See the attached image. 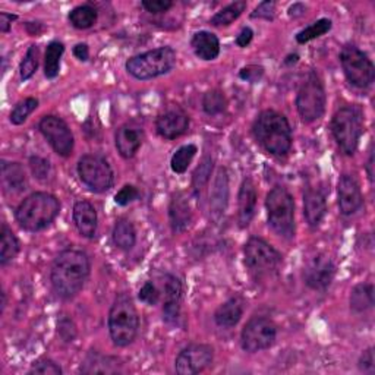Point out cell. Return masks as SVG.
Wrapping results in <instances>:
<instances>
[{
    "mask_svg": "<svg viewBox=\"0 0 375 375\" xmlns=\"http://www.w3.org/2000/svg\"><path fill=\"white\" fill-rule=\"evenodd\" d=\"M90 276V260L78 249H67L60 253L52 267V284L56 294L71 299L84 287Z\"/></svg>",
    "mask_w": 375,
    "mask_h": 375,
    "instance_id": "6da1fadb",
    "label": "cell"
},
{
    "mask_svg": "<svg viewBox=\"0 0 375 375\" xmlns=\"http://www.w3.org/2000/svg\"><path fill=\"white\" fill-rule=\"evenodd\" d=\"M254 135L262 147L275 156H284L292 147V128L287 119L275 112L260 113L254 123Z\"/></svg>",
    "mask_w": 375,
    "mask_h": 375,
    "instance_id": "7a4b0ae2",
    "label": "cell"
},
{
    "mask_svg": "<svg viewBox=\"0 0 375 375\" xmlns=\"http://www.w3.org/2000/svg\"><path fill=\"white\" fill-rule=\"evenodd\" d=\"M59 210L60 204L56 197L46 192H35L19 204L16 220L25 231L38 232L57 217Z\"/></svg>",
    "mask_w": 375,
    "mask_h": 375,
    "instance_id": "3957f363",
    "label": "cell"
},
{
    "mask_svg": "<svg viewBox=\"0 0 375 375\" xmlns=\"http://www.w3.org/2000/svg\"><path fill=\"white\" fill-rule=\"evenodd\" d=\"M138 327L139 318L131 296L117 295L109 314V331L113 343L120 347L131 345L137 338Z\"/></svg>",
    "mask_w": 375,
    "mask_h": 375,
    "instance_id": "277c9868",
    "label": "cell"
},
{
    "mask_svg": "<svg viewBox=\"0 0 375 375\" xmlns=\"http://www.w3.org/2000/svg\"><path fill=\"white\" fill-rule=\"evenodd\" d=\"M175 65L176 52L166 46L131 57L127 62V71L137 79L147 81L171 72Z\"/></svg>",
    "mask_w": 375,
    "mask_h": 375,
    "instance_id": "5b68a950",
    "label": "cell"
},
{
    "mask_svg": "<svg viewBox=\"0 0 375 375\" xmlns=\"http://www.w3.org/2000/svg\"><path fill=\"white\" fill-rule=\"evenodd\" d=\"M268 224L273 231L283 236L292 238L295 235V202L284 188H275L268 192L267 201Z\"/></svg>",
    "mask_w": 375,
    "mask_h": 375,
    "instance_id": "8992f818",
    "label": "cell"
},
{
    "mask_svg": "<svg viewBox=\"0 0 375 375\" xmlns=\"http://www.w3.org/2000/svg\"><path fill=\"white\" fill-rule=\"evenodd\" d=\"M331 131L342 151L352 156L357 151L359 139L362 137V115L353 108L340 109L331 120Z\"/></svg>",
    "mask_w": 375,
    "mask_h": 375,
    "instance_id": "52a82bcc",
    "label": "cell"
},
{
    "mask_svg": "<svg viewBox=\"0 0 375 375\" xmlns=\"http://www.w3.org/2000/svg\"><path fill=\"white\" fill-rule=\"evenodd\" d=\"M325 90L321 79L316 72H311L302 84L298 97L296 108L304 122L318 120L325 110Z\"/></svg>",
    "mask_w": 375,
    "mask_h": 375,
    "instance_id": "ba28073f",
    "label": "cell"
},
{
    "mask_svg": "<svg viewBox=\"0 0 375 375\" xmlns=\"http://www.w3.org/2000/svg\"><path fill=\"white\" fill-rule=\"evenodd\" d=\"M245 264L255 277H264L276 272L282 255L264 239L251 238L245 245Z\"/></svg>",
    "mask_w": 375,
    "mask_h": 375,
    "instance_id": "9c48e42d",
    "label": "cell"
},
{
    "mask_svg": "<svg viewBox=\"0 0 375 375\" xmlns=\"http://www.w3.org/2000/svg\"><path fill=\"white\" fill-rule=\"evenodd\" d=\"M340 64L352 86L367 88L374 82L375 69L372 62L358 47L345 46L340 53Z\"/></svg>",
    "mask_w": 375,
    "mask_h": 375,
    "instance_id": "30bf717a",
    "label": "cell"
},
{
    "mask_svg": "<svg viewBox=\"0 0 375 375\" xmlns=\"http://www.w3.org/2000/svg\"><path fill=\"white\" fill-rule=\"evenodd\" d=\"M78 175L90 191L106 192L109 191L115 176L110 164L98 156H84L78 163Z\"/></svg>",
    "mask_w": 375,
    "mask_h": 375,
    "instance_id": "8fae6325",
    "label": "cell"
},
{
    "mask_svg": "<svg viewBox=\"0 0 375 375\" xmlns=\"http://www.w3.org/2000/svg\"><path fill=\"white\" fill-rule=\"evenodd\" d=\"M277 327L276 324L265 317H255L249 320L242 330L241 343L246 352H260L272 347L276 342Z\"/></svg>",
    "mask_w": 375,
    "mask_h": 375,
    "instance_id": "7c38bea8",
    "label": "cell"
},
{
    "mask_svg": "<svg viewBox=\"0 0 375 375\" xmlns=\"http://www.w3.org/2000/svg\"><path fill=\"white\" fill-rule=\"evenodd\" d=\"M38 128L59 156L68 157L72 154L74 135L65 120L57 116H45L41 119Z\"/></svg>",
    "mask_w": 375,
    "mask_h": 375,
    "instance_id": "4fadbf2b",
    "label": "cell"
},
{
    "mask_svg": "<svg viewBox=\"0 0 375 375\" xmlns=\"http://www.w3.org/2000/svg\"><path fill=\"white\" fill-rule=\"evenodd\" d=\"M213 362V349L207 345H190L176 358L175 368L180 375L202 372Z\"/></svg>",
    "mask_w": 375,
    "mask_h": 375,
    "instance_id": "5bb4252c",
    "label": "cell"
},
{
    "mask_svg": "<svg viewBox=\"0 0 375 375\" xmlns=\"http://www.w3.org/2000/svg\"><path fill=\"white\" fill-rule=\"evenodd\" d=\"M335 273L336 267L333 260L325 254H318L305 268V283L314 290H325L331 284Z\"/></svg>",
    "mask_w": 375,
    "mask_h": 375,
    "instance_id": "9a60e30c",
    "label": "cell"
},
{
    "mask_svg": "<svg viewBox=\"0 0 375 375\" xmlns=\"http://www.w3.org/2000/svg\"><path fill=\"white\" fill-rule=\"evenodd\" d=\"M157 132L166 139H176L190 128V117L178 106L166 109L156 122Z\"/></svg>",
    "mask_w": 375,
    "mask_h": 375,
    "instance_id": "2e32d148",
    "label": "cell"
},
{
    "mask_svg": "<svg viewBox=\"0 0 375 375\" xmlns=\"http://www.w3.org/2000/svg\"><path fill=\"white\" fill-rule=\"evenodd\" d=\"M338 194H339V207L343 216L355 214L362 207L364 198L361 188L355 180V178H352L350 175H343L340 178Z\"/></svg>",
    "mask_w": 375,
    "mask_h": 375,
    "instance_id": "e0dca14e",
    "label": "cell"
},
{
    "mask_svg": "<svg viewBox=\"0 0 375 375\" xmlns=\"http://www.w3.org/2000/svg\"><path fill=\"white\" fill-rule=\"evenodd\" d=\"M164 289V306H163V318L166 323L175 324L180 316V302H182V283L178 277L172 275H166L163 280Z\"/></svg>",
    "mask_w": 375,
    "mask_h": 375,
    "instance_id": "ac0fdd59",
    "label": "cell"
},
{
    "mask_svg": "<svg viewBox=\"0 0 375 375\" xmlns=\"http://www.w3.org/2000/svg\"><path fill=\"white\" fill-rule=\"evenodd\" d=\"M144 141V129L135 122L122 125L116 132V149L123 158H132L141 149Z\"/></svg>",
    "mask_w": 375,
    "mask_h": 375,
    "instance_id": "d6986e66",
    "label": "cell"
},
{
    "mask_svg": "<svg viewBox=\"0 0 375 375\" xmlns=\"http://www.w3.org/2000/svg\"><path fill=\"white\" fill-rule=\"evenodd\" d=\"M169 217L173 233H182L192 224L191 205L183 192L173 195L169 207Z\"/></svg>",
    "mask_w": 375,
    "mask_h": 375,
    "instance_id": "ffe728a7",
    "label": "cell"
},
{
    "mask_svg": "<svg viewBox=\"0 0 375 375\" xmlns=\"http://www.w3.org/2000/svg\"><path fill=\"white\" fill-rule=\"evenodd\" d=\"M229 200V178L224 168L217 171L212 194H210V214L214 220H220L224 214Z\"/></svg>",
    "mask_w": 375,
    "mask_h": 375,
    "instance_id": "44dd1931",
    "label": "cell"
},
{
    "mask_svg": "<svg viewBox=\"0 0 375 375\" xmlns=\"http://www.w3.org/2000/svg\"><path fill=\"white\" fill-rule=\"evenodd\" d=\"M74 221L78 232L84 238H94L97 233V213L88 201H79L74 207Z\"/></svg>",
    "mask_w": 375,
    "mask_h": 375,
    "instance_id": "7402d4cb",
    "label": "cell"
},
{
    "mask_svg": "<svg viewBox=\"0 0 375 375\" xmlns=\"http://www.w3.org/2000/svg\"><path fill=\"white\" fill-rule=\"evenodd\" d=\"M327 213L325 195L320 190H308L304 195V214L309 226L317 227Z\"/></svg>",
    "mask_w": 375,
    "mask_h": 375,
    "instance_id": "603a6c76",
    "label": "cell"
},
{
    "mask_svg": "<svg viewBox=\"0 0 375 375\" xmlns=\"http://www.w3.org/2000/svg\"><path fill=\"white\" fill-rule=\"evenodd\" d=\"M257 190L251 179H245L239 191V223L246 227L255 216Z\"/></svg>",
    "mask_w": 375,
    "mask_h": 375,
    "instance_id": "cb8c5ba5",
    "label": "cell"
},
{
    "mask_svg": "<svg viewBox=\"0 0 375 375\" xmlns=\"http://www.w3.org/2000/svg\"><path fill=\"white\" fill-rule=\"evenodd\" d=\"M2 185L6 194H19L27 190V175L19 163H2Z\"/></svg>",
    "mask_w": 375,
    "mask_h": 375,
    "instance_id": "d4e9b609",
    "label": "cell"
},
{
    "mask_svg": "<svg viewBox=\"0 0 375 375\" xmlns=\"http://www.w3.org/2000/svg\"><path fill=\"white\" fill-rule=\"evenodd\" d=\"M242 316H243V301L235 296L219 306L214 314V321L219 327L232 328L239 323Z\"/></svg>",
    "mask_w": 375,
    "mask_h": 375,
    "instance_id": "484cf974",
    "label": "cell"
},
{
    "mask_svg": "<svg viewBox=\"0 0 375 375\" xmlns=\"http://www.w3.org/2000/svg\"><path fill=\"white\" fill-rule=\"evenodd\" d=\"M191 46L195 54L202 60H214L220 53L219 38L208 31H200L192 37Z\"/></svg>",
    "mask_w": 375,
    "mask_h": 375,
    "instance_id": "4316f807",
    "label": "cell"
},
{
    "mask_svg": "<svg viewBox=\"0 0 375 375\" xmlns=\"http://www.w3.org/2000/svg\"><path fill=\"white\" fill-rule=\"evenodd\" d=\"M113 242L116 243L117 248L125 249V251H129V249L134 248L137 242V232L134 224L127 220V219H120L113 229Z\"/></svg>",
    "mask_w": 375,
    "mask_h": 375,
    "instance_id": "83f0119b",
    "label": "cell"
},
{
    "mask_svg": "<svg viewBox=\"0 0 375 375\" xmlns=\"http://www.w3.org/2000/svg\"><path fill=\"white\" fill-rule=\"evenodd\" d=\"M374 305V286L369 283L358 284L350 294V308L355 312H365Z\"/></svg>",
    "mask_w": 375,
    "mask_h": 375,
    "instance_id": "f1b7e54d",
    "label": "cell"
},
{
    "mask_svg": "<svg viewBox=\"0 0 375 375\" xmlns=\"http://www.w3.org/2000/svg\"><path fill=\"white\" fill-rule=\"evenodd\" d=\"M19 253V242L8 224L2 226L0 232V264L6 265Z\"/></svg>",
    "mask_w": 375,
    "mask_h": 375,
    "instance_id": "f546056e",
    "label": "cell"
},
{
    "mask_svg": "<svg viewBox=\"0 0 375 375\" xmlns=\"http://www.w3.org/2000/svg\"><path fill=\"white\" fill-rule=\"evenodd\" d=\"M64 52H65V47L62 43H59V41H52V43L47 46L46 59H45V75L49 79H53L59 75L60 59Z\"/></svg>",
    "mask_w": 375,
    "mask_h": 375,
    "instance_id": "4dcf8cb0",
    "label": "cell"
},
{
    "mask_svg": "<svg viewBox=\"0 0 375 375\" xmlns=\"http://www.w3.org/2000/svg\"><path fill=\"white\" fill-rule=\"evenodd\" d=\"M71 24L78 30L91 28L97 21V11L91 5H81L76 6L69 13Z\"/></svg>",
    "mask_w": 375,
    "mask_h": 375,
    "instance_id": "1f68e13d",
    "label": "cell"
},
{
    "mask_svg": "<svg viewBox=\"0 0 375 375\" xmlns=\"http://www.w3.org/2000/svg\"><path fill=\"white\" fill-rule=\"evenodd\" d=\"M246 9V4L245 2H235L231 4L229 6L223 8L220 12H217L213 18H212V24L216 27H226V25H231L233 21H236L242 12Z\"/></svg>",
    "mask_w": 375,
    "mask_h": 375,
    "instance_id": "d6a6232c",
    "label": "cell"
},
{
    "mask_svg": "<svg viewBox=\"0 0 375 375\" xmlns=\"http://www.w3.org/2000/svg\"><path fill=\"white\" fill-rule=\"evenodd\" d=\"M197 154V147L192 144H188L180 147L172 157L171 166H172V171L175 173H185L190 168V164L192 161V158Z\"/></svg>",
    "mask_w": 375,
    "mask_h": 375,
    "instance_id": "836d02e7",
    "label": "cell"
},
{
    "mask_svg": "<svg viewBox=\"0 0 375 375\" xmlns=\"http://www.w3.org/2000/svg\"><path fill=\"white\" fill-rule=\"evenodd\" d=\"M212 172H213V160L210 157H205L192 176V188H194V192L197 197L202 194L207 183L210 182Z\"/></svg>",
    "mask_w": 375,
    "mask_h": 375,
    "instance_id": "e575fe53",
    "label": "cell"
},
{
    "mask_svg": "<svg viewBox=\"0 0 375 375\" xmlns=\"http://www.w3.org/2000/svg\"><path fill=\"white\" fill-rule=\"evenodd\" d=\"M226 108H227V100L221 91L212 90L204 94L202 109L207 115H210V116L220 115L226 110Z\"/></svg>",
    "mask_w": 375,
    "mask_h": 375,
    "instance_id": "d590c367",
    "label": "cell"
},
{
    "mask_svg": "<svg viewBox=\"0 0 375 375\" xmlns=\"http://www.w3.org/2000/svg\"><path fill=\"white\" fill-rule=\"evenodd\" d=\"M330 30H331V21L330 19H327V18L318 19V21H316L314 24H311L309 27H306L305 30H302L301 33H298L296 41H298V43H301V45L308 43V41H311V40H314V38H318V37L324 35Z\"/></svg>",
    "mask_w": 375,
    "mask_h": 375,
    "instance_id": "8d00e7d4",
    "label": "cell"
},
{
    "mask_svg": "<svg viewBox=\"0 0 375 375\" xmlns=\"http://www.w3.org/2000/svg\"><path fill=\"white\" fill-rule=\"evenodd\" d=\"M81 371L84 374H112L117 371V367L115 364H109V358L93 355L86 361Z\"/></svg>",
    "mask_w": 375,
    "mask_h": 375,
    "instance_id": "74e56055",
    "label": "cell"
},
{
    "mask_svg": "<svg viewBox=\"0 0 375 375\" xmlns=\"http://www.w3.org/2000/svg\"><path fill=\"white\" fill-rule=\"evenodd\" d=\"M37 106H38V100L33 97L21 101L19 104H16L15 109L11 113V122L13 125H23L27 120V117L37 109Z\"/></svg>",
    "mask_w": 375,
    "mask_h": 375,
    "instance_id": "f35d334b",
    "label": "cell"
},
{
    "mask_svg": "<svg viewBox=\"0 0 375 375\" xmlns=\"http://www.w3.org/2000/svg\"><path fill=\"white\" fill-rule=\"evenodd\" d=\"M38 68V49L37 46H31L23 60V64H21L19 72H21V78L23 81H28L37 71Z\"/></svg>",
    "mask_w": 375,
    "mask_h": 375,
    "instance_id": "ab89813d",
    "label": "cell"
},
{
    "mask_svg": "<svg viewBox=\"0 0 375 375\" xmlns=\"http://www.w3.org/2000/svg\"><path fill=\"white\" fill-rule=\"evenodd\" d=\"M28 374H40V375H60L62 368L53 362L52 359H38L33 364Z\"/></svg>",
    "mask_w": 375,
    "mask_h": 375,
    "instance_id": "60d3db41",
    "label": "cell"
},
{
    "mask_svg": "<svg viewBox=\"0 0 375 375\" xmlns=\"http://www.w3.org/2000/svg\"><path fill=\"white\" fill-rule=\"evenodd\" d=\"M30 168H31L34 178H37L38 180H45L50 175V163L46 158L31 157L30 158Z\"/></svg>",
    "mask_w": 375,
    "mask_h": 375,
    "instance_id": "b9f144b4",
    "label": "cell"
},
{
    "mask_svg": "<svg viewBox=\"0 0 375 375\" xmlns=\"http://www.w3.org/2000/svg\"><path fill=\"white\" fill-rule=\"evenodd\" d=\"M138 298L145 304L156 305L160 301V292L153 282H145L144 286L139 289Z\"/></svg>",
    "mask_w": 375,
    "mask_h": 375,
    "instance_id": "7bdbcfd3",
    "label": "cell"
},
{
    "mask_svg": "<svg viewBox=\"0 0 375 375\" xmlns=\"http://www.w3.org/2000/svg\"><path fill=\"white\" fill-rule=\"evenodd\" d=\"M138 197H139V191L137 190L135 186L125 185L122 190L115 195V201H116V204L125 207V205H128L129 202L135 201Z\"/></svg>",
    "mask_w": 375,
    "mask_h": 375,
    "instance_id": "ee69618b",
    "label": "cell"
},
{
    "mask_svg": "<svg viewBox=\"0 0 375 375\" xmlns=\"http://www.w3.org/2000/svg\"><path fill=\"white\" fill-rule=\"evenodd\" d=\"M57 333L62 340L69 343L76 338V328L75 324L69 318H62L57 324Z\"/></svg>",
    "mask_w": 375,
    "mask_h": 375,
    "instance_id": "f6af8a7d",
    "label": "cell"
},
{
    "mask_svg": "<svg viewBox=\"0 0 375 375\" xmlns=\"http://www.w3.org/2000/svg\"><path fill=\"white\" fill-rule=\"evenodd\" d=\"M142 6L150 13H163L173 6V2H171V0H145V2H142Z\"/></svg>",
    "mask_w": 375,
    "mask_h": 375,
    "instance_id": "bcb514c9",
    "label": "cell"
},
{
    "mask_svg": "<svg viewBox=\"0 0 375 375\" xmlns=\"http://www.w3.org/2000/svg\"><path fill=\"white\" fill-rule=\"evenodd\" d=\"M264 75V69L261 67H257V65H251V67H246L241 71L239 76L248 82H258L261 79V76Z\"/></svg>",
    "mask_w": 375,
    "mask_h": 375,
    "instance_id": "7dc6e473",
    "label": "cell"
},
{
    "mask_svg": "<svg viewBox=\"0 0 375 375\" xmlns=\"http://www.w3.org/2000/svg\"><path fill=\"white\" fill-rule=\"evenodd\" d=\"M359 369L367 374H374L375 371V361H374V349H367L359 359Z\"/></svg>",
    "mask_w": 375,
    "mask_h": 375,
    "instance_id": "c3c4849f",
    "label": "cell"
},
{
    "mask_svg": "<svg viewBox=\"0 0 375 375\" xmlns=\"http://www.w3.org/2000/svg\"><path fill=\"white\" fill-rule=\"evenodd\" d=\"M275 2H262L257 6L253 13V18H264V19H273L275 18Z\"/></svg>",
    "mask_w": 375,
    "mask_h": 375,
    "instance_id": "681fc988",
    "label": "cell"
},
{
    "mask_svg": "<svg viewBox=\"0 0 375 375\" xmlns=\"http://www.w3.org/2000/svg\"><path fill=\"white\" fill-rule=\"evenodd\" d=\"M253 37H254V33L251 28H243L236 38V45L239 47H246L253 41Z\"/></svg>",
    "mask_w": 375,
    "mask_h": 375,
    "instance_id": "f907efd6",
    "label": "cell"
},
{
    "mask_svg": "<svg viewBox=\"0 0 375 375\" xmlns=\"http://www.w3.org/2000/svg\"><path fill=\"white\" fill-rule=\"evenodd\" d=\"M15 19H16V15H9L6 12L0 13V30H2L4 33H8L11 28L12 21H15Z\"/></svg>",
    "mask_w": 375,
    "mask_h": 375,
    "instance_id": "816d5d0a",
    "label": "cell"
},
{
    "mask_svg": "<svg viewBox=\"0 0 375 375\" xmlns=\"http://www.w3.org/2000/svg\"><path fill=\"white\" fill-rule=\"evenodd\" d=\"M74 54H75V57H78L79 60L87 62L88 57H90L88 46H87V45H76V46L74 47Z\"/></svg>",
    "mask_w": 375,
    "mask_h": 375,
    "instance_id": "f5cc1de1",
    "label": "cell"
},
{
    "mask_svg": "<svg viewBox=\"0 0 375 375\" xmlns=\"http://www.w3.org/2000/svg\"><path fill=\"white\" fill-rule=\"evenodd\" d=\"M304 12H305V6L301 5V4H295L294 6L289 9V15L290 16H301Z\"/></svg>",
    "mask_w": 375,
    "mask_h": 375,
    "instance_id": "db71d44e",
    "label": "cell"
},
{
    "mask_svg": "<svg viewBox=\"0 0 375 375\" xmlns=\"http://www.w3.org/2000/svg\"><path fill=\"white\" fill-rule=\"evenodd\" d=\"M372 166H374V156H372V153H371V156H369V161H368V175H369V179L372 180Z\"/></svg>",
    "mask_w": 375,
    "mask_h": 375,
    "instance_id": "11a10c76",
    "label": "cell"
}]
</instances>
